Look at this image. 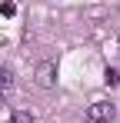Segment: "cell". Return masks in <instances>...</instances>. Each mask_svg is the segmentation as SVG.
Masks as SVG:
<instances>
[{"label": "cell", "instance_id": "6da1fadb", "mask_svg": "<svg viewBox=\"0 0 120 123\" xmlns=\"http://www.w3.org/2000/svg\"><path fill=\"white\" fill-rule=\"evenodd\" d=\"M33 83H37L40 90H53L57 86V63L53 60H40L33 67Z\"/></svg>", "mask_w": 120, "mask_h": 123}, {"label": "cell", "instance_id": "5b68a950", "mask_svg": "<svg viewBox=\"0 0 120 123\" xmlns=\"http://www.w3.org/2000/svg\"><path fill=\"white\" fill-rule=\"evenodd\" d=\"M10 123H33V113H30V110H17V113L10 117Z\"/></svg>", "mask_w": 120, "mask_h": 123}, {"label": "cell", "instance_id": "277c9868", "mask_svg": "<svg viewBox=\"0 0 120 123\" xmlns=\"http://www.w3.org/2000/svg\"><path fill=\"white\" fill-rule=\"evenodd\" d=\"M103 83H107V86H120V70L107 67V70H103Z\"/></svg>", "mask_w": 120, "mask_h": 123}, {"label": "cell", "instance_id": "7a4b0ae2", "mask_svg": "<svg viewBox=\"0 0 120 123\" xmlns=\"http://www.w3.org/2000/svg\"><path fill=\"white\" fill-rule=\"evenodd\" d=\"M113 117H117V106L107 103V100H97V103L87 106V120H90V123H110Z\"/></svg>", "mask_w": 120, "mask_h": 123}, {"label": "cell", "instance_id": "8992f818", "mask_svg": "<svg viewBox=\"0 0 120 123\" xmlns=\"http://www.w3.org/2000/svg\"><path fill=\"white\" fill-rule=\"evenodd\" d=\"M0 13H3V17H13V13H17V3H13V0H0Z\"/></svg>", "mask_w": 120, "mask_h": 123}, {"label": "cell", "instance_id": "3957f363", "mask_svg": "<svg viewBox=\"0 0 120 123\" xmlns=\"http://www.w3.org/2000/svg\"><path fill=\"white\" fill-rule=\"evenodd\" d=\"M13 90V70L10 67H0V97Z\"/></svg>", "mask_w": 120, "mask_h": 123}]
</instances>
